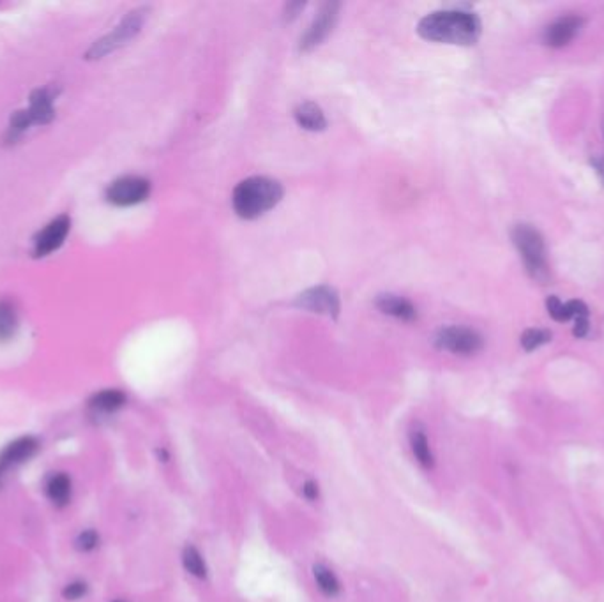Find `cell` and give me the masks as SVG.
<instances>
[{"instance_id":"cell-19","label":"cell","mask_w":604,"mask_h":602,"mask_svg":"<svg viewBox=\"0 0 604 602\" xmlns=\"http://www.w3.org/2000/svg\"><path fill=\"white\" fill-rule=\"evenodd\" d=\"M182 567L189 576L196 578V580H207L209 576V567H207V561L201 554V551L198 550L193 544H187L182 550Z\"/></svg>"},{"instance_id":"cell-10","label":"cell","mask_w":604,"mask_h":602,"mask_svg":"<svg viewBox=\"0 0 604 602\" xmlns=\"http://www.w3.org/2000/svg\"><path fill=\"white\" fill-rule=\"evenodd\" d=\"M69 230H71V217L67 214L50 221L34 238V257H48L50 253L59 250L69 235Z\"/></svg>"},{"instance_id":"cell-24","label":"cell","mask_w":604,"mask_h":602,"mask_svg":"<svg viewBox=\"0 0 604 602\" xmlns=\"http://www.w3.org/2000/svg\"><path fill=\"white\" fill-rule=\"evenodd\" d=\"M87 590H89L87 583H83V581H73V583L64 587L62 595L67 601H78V599H82L83 595L87 594Z\"/></svg>"},{"instance_id":"cell-22","label":"cell","mask_w":604,"mask_h":602,"mask_svg":"<svg viewBox=\"0 0 604 602\" xmlns=\"http://www.w3.org/2000/svg\"><path fill=\"white\" fill-rule=\"evenodd\" d=\"M546 309H548V315L552 316L555 322L570 320L569 313H567V308H566V302L560 301L556 295H549V297L546 299Z\"/></svg>"},{"instance_id":"cell-6","label":"cell","mask_w":604,"mask_h":602,"mask_svg":"<svg viewBox=\"0 0 604 602\" xmlns=\"http://www.w3.org/2000/svg\"><path fill=\"white\" fill-rule=\"evenodd\" d=\"M482 345L484 341L479 332L470 327H461V325L442 327L435 336L436 348L451 352L454 355H474L481 352Z\"/></svg>"},{"instance_id":"cell-3","label":"cell","mask_w":604,"mask_h":602,"mask_svg":"<svg viewBox=\"0 0 604 602\" xmlns=\"http://www.w3.org/2000/svg\"><path fill=\"white\" fill-rule=\"evenodd\" d=\"M511 238L523 264H525L526 274L533 281L546 285L549 279V267L548 258H546V244L541 231L535 230L532 224L519 223L511 230Z\"/></svg>"},{"instance_id":"cell-9","label":"cell","mask_w":604,"mask_h":602,"mask_svg":"<svg viewBox=\"0 0 604 602\" xmlns=\"http://www.w3.org/2000/svg\"><path fill=\"white\" fill-rule=\"evenodd\" d=\"M341 6L338 2H325L322 4L320 11L317 13L315 20L311 22L310 29L301 38V50L302 52H310V50L317 48L318 45L327 39L329 34L334 29L336 22H338V13H340Z\"/></svg>"},{"instance_id":"cell-4","label":"cell","mask_w":604,"mask_h":602,"mask_svg":"<svg viewBox=\"0 0 604 602\" xmlns=\"http://www.w3.org/2000/svg\"><path fill=\"white\" fill-rule=\"evenodd\" d=\"M147 15H149V8H138L131 11L108 36L101 38L99 41L90 46V50L87 52V59H103L108 53L119 50L120 46L127 45L142 30Z\"/></svg>"},{"instance_id":"cell-14","label":"cell","mask_w":604,"mask_h":602,"mask_svg":"<svg viewBox=\"0 0 604 602\" xmlns=\"http://www.w3.org/2000/svg\"><path fill=\"white\" fill-rule=\"evenodd\" d=\"M375 306L380 309L384 315L392 316V318H398L403 322H412L417 318V309L412 304L410 301H407L405 297H399L394 294H384L378 295Z\"/></svg>"},{"instance_id":"cell-1","label":"cell","mask_w":604,"mask_h":602,"mask_svg":"<svg viewBox=\"0 0 604 602\" xmlns=\"http://www.w3.org/2000/svg\"><path fill=\"white\" fill-rule=\"evenodd\" d=\"M417 32L428 41L468 46L481 36V20L474 13L445 9L424 16L419 22Z\"/></svg>"},{"instance_id":"cell-13","label":"cell","mask_w":604,"mask_h":602,"mask_svg":"<svg viewBox=\"0 0 604 602\" xmlns=\"http://www.w3.org/2000/svg\"><path fill=\"white\" fill-rule=\"evenodd\" d=\"M408 447L414 456L415 463L426 472H431L435 468V454H433L431 443H429L428 435L421 426H414L408 433Z\"/></svg>"},{"instance_id":"cell-21","label":"cell","mask_w":604,"mask_h":602,"mask_svg":"<svg viewBox=\"0 0 604 602\" xmlns=\"http://www.w3.org/2000/svg\"><path fill=\"white\" fill-rule=\"evenodd\" d=\"M552 338L553 334L549 331H546V329H526L522 334L519 341H522V346L525 352H533V350H537L539 346L552 341Z\"/></svg>"},{"instance_id":"cell-2","label":"cell","mask_w":604,"mask_h":602,"mask_svg":"<svg viewBox=\"0 0 604 602\" xmlns=\"http://www.w3.org/2000/svg\"><path fill=\"white\" fill-rule=\"evenodd\" d=\"M283 198V187L268 177H250L233 189L231 205L243 220H257L276 207Z\"/></svg>"},{"instance_id":"cell-18","label":"cell","mask_w":604,"mask_h":602,"mask_svg":"<svg viewBox=\"0 0 604 602\" xmlns=\"http://www.w3.org/2000/svg\"><path fill=\"white\" fill-rule=\"evenodd\" d=\"M71 479L66 473H55L46 482V496L57 507H64L71 500Z\"/></svg>"},{"instance_id":"cell-25","label":"cell","mask_w":604,"mask_h":602,"mask_svg":"<svg viewBox=\"0 0 604 602\" xmlns=\"http://www.w3.org/2000/svg\"><path fill=\"white\" fill-rule=\"evenodd\" d=\"M567 313H569V318H582V316H589V308L583 301H569L566 302Z\"/></svg>"},{"instance_id":"cell-8","label":"cell","mask_w":604,"mask_h":602,"mask_svg":"<svg viewBox=\"0 0 604 602\" xmlns=\"http://www.w3.org/2000/svg\"><path fill=\"white\" fill-rule=\"evenodd\" d=\"M294 304L301 309L318 313V315L331 316V318H336V316L340 315L341 309L340 295H338V292H336L334 288L327 287V285L308 288L306 292H302V294L297 295Z\"/></svg>"},{"instance_id":"cell-30","label":"cell","mask_w":604,"mask_h":602,"mask_svg":"<svg viewBox=\"0 0 604 602\" xmlns=\"http://www.w3.org/2000/svg\"><path fill=\"white\" fill-rule=\"evenodd\" d=\"M113 602H126V601H120V599H117V601H113Z\"/></svg>"},{"instance_id":"cell-23","label":"cell","mask_w":604,"mask_h":602,"mask_svg":"<svg viewBox=\"0 0 604 602\" xmlns=\"http://www.w3.org/2000/svg\"><path fill=\"white\" fill-rule=\"evenodd\" d=\"M97 546H99V536H97L96 530H83L76 539V547L83 553H89V551L96 550Z\"/></svg>"},{"instance_id":"cell-17","label":"cell","mask_w":604,"mask_h":602,"mask_svg":"<svg viewBox=\"0 0 604 602\" xmlns=\"http://www.w3.org/2000/svg\"><path fill=\"white\" fill-rule=\"evenodd\" d=\"M311 573H313L315 587L318 588V592H320L322 595H325V597L329 599H334L340 595L341 581L340 578L336 576V573L329 567V565L315 564Z\"/></svg>"},{"instance_id":"cell-7","label":"cell","mask_w":604,"mask_h":602,"mask_svg":"<svg viewBox=\"0 0 604 602\" xmlns=\"http://www.w3.org/2000/svg\"><path fill=\"white\" fill-rule=\"evenodd\" d=\"M150 194V182L138 175H126L113 180L106 189V200L117 207H131L145 201Z\"/></svg>"},{"instance_id":"cell-11","label":"cell","mask_w":604,"mask_h":602,"mask_svg":"<svg viewBox=\"0 0 604 602\" xmlns=\"http://www.w3.org/2000/svg\"><path fill=\"white\" fill-rule=\"evenodd\" d=\"M39 442L34 436H22L9 445H6L0 452V484L11 470L20 466L22 463L29 461L34 454L38 452Z\"/></svg>"},{"instance_id":"cell-5","label":"cell","mask_w":604,"mask_h":602,"mask_svg":"<svg viewBox=\"0 0 604 602\" xmlns=\"http://www.w3.org/2000/svg\"><path fill=\"white\" fill-rule=\"evenodd\" d=\"M55 117V106H53V96L50 90L38 89L34 90L30 96V104L27 110L16 112L11 117V126H9V140H16L25 129H29L32 124H48Z\"/></svg>"},{"instance_id":"cell-28","label":"cell","mask_w":604,"mask_h":602,"mask_svg":"<svg viewBox=\"0 0 604 602\" xmlns=\"http://www.w3.org/2000/svg\"><path fill=\"white\" fill-rule=\"evenodd\" d=\"M301 9H304V2H290V4L287 6V9H285V18L294 20Z\"/></svg>"},{"instance_id":"cell-16","label":"cell","mask_w":604,"mask_h":602,"mask_svg":"<svg viewBox=\"0 0 604 602\" xmlns=\"http://www.w3.org/2000/svg\"><path fill=\"white\" fill-rule=\"evenodd\" d=\"M294 117L299 126L308 131H324L327 127V119H325L322 108L311 101L299 104L294 112Z\"/></svg>"},{"instance_id":"cell-27","label":"cell","mask_w":604,"mask_h":602,"mask_svg":"<svg viewBox=\"0 0 604 602\" xmlns=\"http://www.w3.org/2000/svg\"><path fill=\"white\" fill-rule=\"evenodd\" d=\"M589 329H590L589 316H582V318H576L575 320L573 334H575V338H585V336L589 334Z\"/></svg>"},{"instance_id":"cell-15","label":"cell","mask_w":604,"mask_h":602,"mask_svg":"<svg viewBox=\"0 0 604 602\" xmlns=\"http://www.w3.org/2000/svg\"><path fill=\"white\" fill-rule=\"evenodd\" d=\"M127 398L122 391L117 389H106V391L96 392L92 398L89 399V408L96 413H103V415H110L115 413L126 405Z\"/></svg>"},{"instance_id":"cell-12","label":"cell","mask_w":604,"mask_h":602,"mask_svg":"<svg viewBox=\"0 0 604 602\" xmlns=\"http://www.w3.org/2000/svg\"><path fill=\"white\" fill-rule=\"evenodd\" d=\"M583 25V20L576 15L562 16V18L555 20L552 25L546 27L545 30V43L552 48H562V46L569 45L573 39L576 38V34L580 32Z\"/></svg>"},{"instance_id":"cell-26","label":"cell","mask_w":604,"mask_h":602,"mask_svg":"<svg viewBox=\"0 0 604 602\" xmlns=\"http://www.w3.org/2000/svg\"><path fill=\"white\" fill-rule=\"evenodd\" d=\"M301 493L308 502H315V500H318V496H320V487H318L317 480H311V479L306 480V482L301 486Z\"/></svg>"},{"instance_id":"cell-29","label":"cell","mask_w":604,"mask_h":602,"mask_svg":"<svg viewBox=\"0 0 604 602\" xmlns=\"http://www.w3.org/2000/svg\"><path fill=\"white\" fill-rule=\"evenodd\" d=\"M590 163H592V166H594V170H596L597 177H599L601 182H603V186H604V157H594V159L590 161Z\"/></svg>"},{"instance_id":"cell-20","label":"cell","mask_w":604,"mask_h":602,"mask_svg":"<svg viewBox=\"0 0 604 602\" xmlns=\"http://www.w3.org/2000/svg\"><path fill=\"white\" fill-rule=\"evenodd\" d=\"M18 329V316L9 301H0V341H9Z\"/></svg>"}]
</instances>
